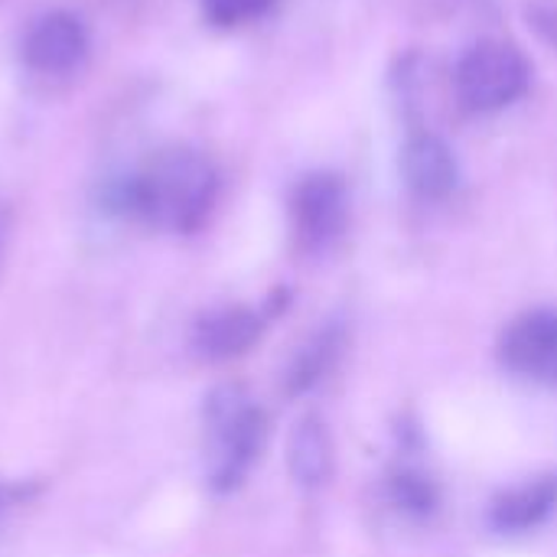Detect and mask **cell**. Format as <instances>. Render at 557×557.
<instances>
[{
  "label": "cell",
  "instance_id": "1",
  "mask_svg": "<svg viewBox=\"0 0 557 557\" xmlns=\"http://www.w3.org/2000/svg\"><path fill=\"white\" fill-rule=\"evenodd\" d=\"M219 196L215 163L186 144H170L150 153L124 186V209L147 228L189 235L196 232Z\"/></svg>",
  "mask_w": 557,
  "mask_h": 557
},
{
  "label": "cell",
  "instance_id": "13",
  "mask_svg": "<svg viewBox=\"0 0 557 557\" xmlns=\"http://www.w3.org/2000/svg\"><path fill=\"white\" fill-rule=\"evenodd\" d=\"M529 23L535 26V33L557 46V0H542L535 7H529Z\"/></svg>",
  "mask_w": 557,
  "mask_h": 557
},
{
  "label": "cell",
  "instance_id": "10",
  "mask_svg": "<svg viewBox=\"0 0 557 557\" xmlns=\"http://www.w3.org/2000/svg\"><path fill=\"white\" fill-rule=\"evenodd\" d=\"M557 506V483L552 476L522 483L493 503V529L506 535H522L539 529Z\"/></svg>",
  "mask_w": 557,
  "mask_h": 557
},
{
  "label": "cell",
  "instance_id": "5",
  "mask_svg": "<svg viewBox=\"0 0 557 557\" xmlns=\"http://www.w3.org/2000/svg\"><path fill=\"white\" fill-rule=\"evenodd\" d=\"M88 59V29L69 10H49L23 36V62L36 75H72Z\"/></svg>",
  "mask_w": 557,
  "mask_h": 557
},
{
  "label": "cell",
  "instance_id": "2",
  "mask_svg": "<svg viewBox=\"0 0 557 557\" xmlns=\"http://www.w3.org/2000/svg\"><path fill=\"white\" fill-rule=\"evenodd\" d=\"M264 414L248 401L245 392L225 385L209 395L206 405V450H209V483L219 493L235 490L255 467L264 447Z\"/></svg>",
  "mask_w": 557,
  "mask_h": 557
},
{
  "label": "cell",
  "instance_id": "6",
  "mask_svg": "<svg viewBox=\"0 0 557 557\" xmlns=\"http://www.w3.org/2000/svg\"><path fill=\"white\" fill-rule=\"evenodd\" d=\"M503 362L535 382L557 385V310L519 317L503 336Z\"/></svg>",
  "mask_w": 557,
  "mask_h": 557
},
{
  "label": "cell",
  "instance_id": "8",
  "mask_svg": "<svg viewBox=\"0 0 557 557\" xmlns=\"http://www.w3.org/2000/svg\"><path fill=\"white\" fill-rule=\"evenodd\" d=\"M261 336V317L248 307H222L196 323V352L206 359H235L248 352Z\"/></svg>",
  "mask_w": 557,
  "mask_h": 557
},
{
  "label": "cell",
  "instance_id": "9",
  "mask_svg": "<svg viewBox=\"0 0 557 557\" xmlns=\"http://www.w3.org/2000/svg\"><path fill=\"white\" fill-rule=\"evenodd\" d=\"M287 467L297 486L320 490L333 476V441L323 421L300 418L287 441Z\"/></svg>",
  "mask_w": 557,
  "mask_h": 557
},
{
  "label": "cell",
  "instance_id": "12",
  "mask_svg": "<svg viewBox=\"0 0 557 557\" xmlns=\"http://www.w3.org/2000/svg\"><path fill=\"white\" fill-rule=\"evenodd\" d=\"M395 496H398V503L405 506V509H431V503H434V493H431V486L421 480V476H411V473H401L398 480H395Z\"/></svg>",
  "mask_w": 557,
  "mask_h": 557
},
{
  "label": "cell",
  "instance_id": "4",
  "mask_svg": "<svg viewBox=\"0 0 557 557\" xmlns=\"http://www.w3.org/2000/svg\"><path fill=\"white\" fill-rule=\"evenodd\" d=\"M349 219V193L336 173H310L290 196V228L300 248L320 251L339 238Z\"/></svg>",
  "mask_w": 557,
  "mask_h": 557
},
{
  "label": "cell",
  "instance_id": "7",
  "mask_svg": "<svg viewBox=\"0 0 557 557\" xmlns=\"http://www.w3.org/2000/svg\"><path fill=\"white\" fill-rule=\"evenodd\" d=\"M401 176L421 199H444L460 183V163L444 137L431 127H418L401 147Z\"/></svg>",
  "mask_w": 557,
  "mask_h": 557
},
{
  "label": "cell",
  "instance_id": "11",
  "mask_svg": "<svg viewBox=\"0 0 557 557\" xmlns=\"http://www.w3.org/2000/svg\"><path fill=\"white\" fill-rule=\"evenodd\" d=\"M271 3L274 0H202V10L215 26L232 29V26H245V23L261 20L271 10Z\"/></svg>",
  "mask_w": 557,
  "mask_h": 557
},
{
  "label": "cell",
  "instance_id": "3",
  "mask_svg": "<svg viewBox=\"0 0 557 557\" xmlns=\"http://www.w3.org/2000/svg\"><path fill=\"white\" fill-rule=\"evenodd\" d=\"M532 82L529 59L499 39L476 42L454 69V95L473 114H496L516 104Z\"/></svg>",
  "mask_w": 557,
  "mask_h": 557
}]
</instances>
